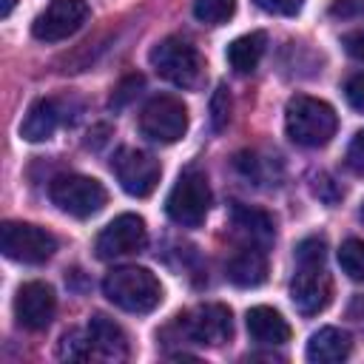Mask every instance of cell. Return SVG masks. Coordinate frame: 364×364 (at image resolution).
<instances>
[{
	"instance_id": "cell-1",
	"label": "cell",
	"mask_w": 364,
	"mask_h": 364,
	"mask_svg": "<svg viewBox=\"0 0 364 364\" xmlns=\"http://www.w3.org/2000/svg\"><path fill=\"white\" fill-rule=\"evenodd\" d=\"M327 245L318 236H307L296 247V273L290 279V301L301 316L321 313L333 299V279L324 270Z\"/></svg>"
},
{
	"instance_id": "cell-2",
	"label": "cell",
	"mask_w": 364,
	"mask_h": 364,
	"mask_svg": "<svg viewBox=\"0 0 364 364\" xmlns=\"http://www.w3.org/2000/svg\"><path fill=\"white\" fill-rule=\"evenodd\" d=\"M338 117L330 102L296 94L287 100L284 108V131L287 136L301 148H321L336 136Z\"/></svg>"
},
{
	"instance_id": "cell-3",
	"label": "cell",
	"mask_w": 364,
	"mask_h": 364,
	"mask_svg": "<svg viewBox=\"0 0 364 364\" xmlns=\"http://www.w3.org/2000/svg\"><path fill=\"white\" fill-rule=\"evenodd\" d=\"M102 293L125 313H151L162 301V284L148 267L122 264L102 279Z\"/></svg>"
},
{
	"instance_id": "cell-4",
	"label": "cell",
	"mask_w": 364,
	"mask_h": 364,
	"mask_svg": "<svg viewBox=\"0 0 364 364\" xmlns=\"http://www.w3.org/2000/svg\"><path fill=\"white\" fill-rule=\"evenodd\" d=\"M162 333H173L176 341L219 347L233 336V318L225 304H199L179 313Z\"/></svg>"
},
{
	"instance_id": "cell-5",
	"label": "cell",
	"mask_w": 364,
	"mask_h": 364,
	"mask_svg": "<svg viewBox=\"0 0 364 364\" xmlns=\"http://www.w3.org/2000/svg\"><path fill=\"white\" fill-rule=\"evenodd\" d=\"M48 196L63 213H68L74 219H88V216L100 213L102 205L108 202V191L102 188V182L82 176V173H63V176L51 179Z\"/></svg>"
},
{
	"instance_id": "cell-6",
	"label": "cell",
	"mask_w": 364,
	"mask_h": 364,
	"mask_svg": "<svg viewBox=\"0 0 364 364\" xmlns=\"http://www.w3.org/2000/svg\"><path fill=\"white\" fill-rule=\"evenodd\" d=\"M151 65L156 68V74L162 80H168L171 85H179V88L196 85L199 74H202V57H199L196 46L182 37L159 40L151 51Z\"/></svg>"
},
{
	"instance_id": "cell-7",
	"label": "cell",
	"mask_w": 364,
	"mask_h": 364,
	"mask_svg": "<svg viewBox=\"0 0 364 364\" xmlns=\"http://www.w3.org/2000/svg\"><path fill=\"white\" fill-rule=\"evenodd\" d=\"M168 216L182 228H199L210 210V185L202 171H185L168 193Z\"/></svg>"
},
{
	"instance_id": "cell-8",
	"label": "cell",
	"mask_w": 364,
	"mask_h": 364,
	"mask_svg": "<svg viewBox=\"0 0 364 364\" xmlns=\"http://www.w3.org/2000/svg\"><path fill=\"white\" fill-rule=\"evenodd\" d=\"M0 247L11 262L20 264H43L54 256L57 239L40 225L28 222H3L0 228Z\"/></svg>"
},
{
	"instance_id": "cell-9",
	"label": "cell",
	"mask_w": 364,
	"mask_h": 364,
	"mask_svg": "<svg viewBox=\"0 0 364 364\" xmlns=\"http://www.w3.org/2000/svg\"><path fill=\"white\" fill-rule=\"evenodd\" d=\"M139 128L148 139L171 145L176 139L185 136L188 131V108L179 97L171 94H159L154 100H148V105L139 114Z\"/></svg>"
},
{
	"instance_id": "cell-10",
	"label": "cell",
	"mask_w": 364,
	"mask_h": 364,
	"mask_svg": "<svg viewBox=\"0 0 364 364\" xmlns=\"http://www.w3.org/2000/svg\"><path fill=\"white\" fill-rule=\"evenodd\" d=\"M111 171L119 179L122 191L139 199L154 193L162 173L159 159H154L148 151H139V148H119L117 156L111 159Z\"/></svg>"
},
{
	"instance_id": "cell-11",
	"label": "cell",
	"mask_w": 364,
	"mask_h": 364,
	"mask_svg": "<svg viewBox=\"0 0 364 364\" xmlns=\"http://www.w3.org/2000/svg\"><path fill=\"white\" fill-rule=\"evenodd\" d=\"M148 245V230H145V219L136 216V213H122L117 219H111L97 242H94V250H97V259L108 262V259H119V256H131V253H139L142 247Z\"/></svg>"
},
{
	"instance_id": "cell-12",
	"label": "cell",
	"mask_w": 364,
	"mask_h": 364,
	"mask_svg": "<svg viewBox=\"0 0 364 364\" xmlns=\"http://www.w3.org/2000/svg\"><path fill=\"white\" fill-rule=\"evenodd\" d=\"M88 20L85 0H51L31 23V34L43 43H60L71 37Z\"/></svg>"
},
{
	"instance_id": "cell-13",
	"label": "cell",
	"mask_w": 364,
	"mask_h": 364,
	"mask_svg": "<svg viewBox=\"0 0 364 364\" xmlns=\"http://www.w3.org/2000/svg\"><path fill=\"white\" fill-rule=\"evenodd\" d=\"M57 296L46 282H26L14 296V318L26 330H46L54 318Z\"/></svg>"
},
{
	"instance_id": "cell-14",
	"label": "cell",
	"mask_w": 364,
	"mask_h": 364,
	"mask_svg": "<svg viewBox=\"0 0 364 364\" xmlns=\"http://www.w3.org/2000/svg\"><path fill=\"white\" fill-rule=\"evenodd\" d=\"M225 273L236 287H256L267 279V256L262 247L245 245L228 259Z\"/></svg>"
},
{
	"instance_id": "cell-15",
	"label": "cell",
	"mask_w": 364,
	"mask_h": 364,
	"mask_svg": "<svg viewBox=\"0 0 364 364\" xmlns=\"http://www.w3.org/2000/svg\"><path fill=\"white\" fill-rule=\"evenodd\" d=\"M245 324H247V333L256 344H264V347H276V344H284L290 338V324L284 321V316L273 307H250L247 316H245Z\"/></svg>"
},
{
	"instance_id": "cell-16",
	"label": "cell",
	"mask_w": 364,
	"mask_h": 364,
	"mask_svg": "<svg viewBox=\"0 0 364 364\" xmlns=\"http://www.w3.org/2000/svg\"><path fill=\"white\" fill-rule=\"evenodd\" d=\"M230 222L236 228V233H242L247 239V245H256V247H264L273 236H276V228H273V219L259 210V208H250V205H242V202H233L230 208Z\"/></svg>"
},
{
	"instance_id": "cell-17",
	"label": "cell",
	"mask_w": 364,
	"mask_h": 364,
	"mask_svg": "<svg viewBox=\"0 0 364 364\" xmlns=\"http://www.w3.org/2000/svg\"><path fill=\"white\" fill-rule=\"evenodd\" d=\"M88 341H91V347H94L100 355H105V358H125V355H128L125 330H122L114 318H108L105 313L91 316V321H88Z\"/></svg>"
},
{
	"instance_id": "cell-18",
	"label": "cell",
	"mask_w": 364,
	"mask_h": 364,
	"mask_svg": "<svg viewBox=\"0 0 364 364\" xmlns=\"http://www.w3.org/2000/svg\"><path fill=\"white\" fill-rule=\"evenodd\" d=\"M353 350V341L344 330L338 327H321L310 336L307 341V361L313 364H336V361H344Z\"/></svg>"
},
{
	"instance_id": "cell-19",
	"label": "cell",
	"mask_w": 364,
	"mask_h": 364,
	"mask_svg": "<svg viewBox=\"0 0 364 364\" xmlns=\"http://www.w3.org/2000/svg\"><path fill=\"white\" fill-rule=\"evenodd\" d=\"M57 122H60V108H57V102L43 97V100L31 102V108L26 111V117H23V122H20V134H23V139H28V142H43V139H48V136L54 134Z\"/></svg>"
},
{
	"instance_id": "cell-20",
	"label": "cell",
	"mask_w": 364,
	"mask_h": 364,
	"mask_svg": "<svg viewBox=\"0 0 364 364\" xmlns=\"http://www.w3.org/2000/svg\"><path fill=\"white\" fill-rule=\"evenodd\" d=\"M264 46H267V37L264 31H250V34H242L236 37L230 46H228V63L236 74H250L262 54H264Z\"/></svg>"
},
{
	"instance_id": "cell-21",
	"label": "cell",
	"mask_w": 364,
	"mask_h": 364,
	"mask_svg": "<svg viewBox=\"0 0 364 364\" xmlns=\"http://www.w3.org/2000/svg\"><path fill=\"white\" fill-rule=\"evenodd\" d=\"M236 0H193V17L205 26H222L233 17Z\"/></svg>"
},
{
	"instance_id": "cell-22",
	"label": "cell",
	"mask_w": 364,
	"mask_h": 364,
	"mask_svg": "<svg viewBox=\"0 0 364 364\" xmlns=\"http://www.w3.org/2000/svg\"><path fill=\"white\" fill-rule=\"evenodd\" d=\"M338 264L350 279L364 282V239H347L338 247Z\"/></svg>"
},
{
	"instance_id": "cell-23",
	"label": "cell",
	"mask_w": 364,
	"mask_h": 364,
	"mask_svg": "<svg viewBox=\"0 0 364 364\" xmlns=\"http://www.w3.org/2000/svg\"><path fill=\"white\" fill-rule=\"evenodd\" d=\"M228 119H230V94H228L225 85H219L216 94L210 97V125H213V131H222L228 125Z\"/></svg>"
},
{
	"instance_id": "cell-24",
	"label": "cell",
	"mask_w": 364,
	"mask_h": 364,
	"mask_svg": "<svg viewBox=\"0 0 364 364\" xmlns=\"http://www.w3.org/2000/svg\"><path fill=\"white\" fill-rule=\"evenodd\" d=\"M91 350H94V347H91V341H88V336L82 338L77 330L65 333L63 341H60V355H63V358H85Z\"/></svg>"
},
{
	"instance_id": "cell-25",
	"label": "cell",
	"mask_w": 364,
	"mask_h": 364,
	"mask_svg": "<svg viewBox=\"0 0 364 364\" xmlns=\"http://www.w3.org/2000/svg\"><path fill=\"white\" fill-rule=\"evenodd\" d=\"M139 88H142V77H139V74H128V77L117 85V91L111 94V105H114V108L125 105L128 100H134V97L139 94Z\"/></svg>"
},
{
	"instance_id": "cell-26",
	"label": "cell",
	"mask_w": 364,
	"mask_h": 364,
	"mask_svg": "<svg viewBox=\"0 0 364 364\" xmlns=\"http://www.w3.org/2000/svg\"><path fill=\"white\" fill-rule=\"evenodd\" d=\"M262 11H267V14H282V17H293V14H299L301 11V6H304V0H253Z\"/></svg>"
},
{
	"instance_id": "cell-27",
	"label": "cell",
	"mask_w": 364,
	"mask_h": 364,
	"mask_svg": "<svg viewBox=\"0 0 364 364\" xmlns=\"http://www.w3.org/2000/svg\"><path fill=\"white\" fill-rule=\"evenodd\" d=\"M347 168L355 173H364V128L347 145Z\"/></svg>"
},
{
	"instance_id": "cell-28",
	"label": "cell",
	"mask_w": 364,
	"mask_h": 364,
	"mask_svg": "<svg viewBox=\"0 0 364 364\" xmlns=\"http://www.w3.org/2000/svg\"><path fill=\"white\" fill-rule=\"evenodd\" d=\"M344 97H347V102H350L355 111H364V71L353 74V77L344 82Z\"/></svg>"
},
{
	"instance_id": "cell-29",
	"label": "cell",
	"mask_w": 364,
	"mask_h": 364,
	"mask_svg": "<svg viewBox=\"0 0 364 364\" xmlns=\"http://www.w3.org/2000/svg\"><path fill=\"white\" fill-rule=\"evenodd\" d=\"M330 14H333V17H341V20L361 17V14H364V0H333Z\"/></svg>"
},
{
	"instance_id": "cell-30",
	"label": "cell",
	"mask_w": 364,
	"mask_h": 364,
	"mask_svg": "<svg viewBox=\"0 0 364 364\" xmlns=\"http://www.w3.org/2000/svg\"><path fill=\"white\" fill-rule=\"evenodd\" d=\"M341 46H344V51H347L350 57L364 60V28H353V31H347V34L341 37Z\"/></svg>"
},
{
	"instance_id": "cell-31",
	"label": "cell",
	"mask_w": 364,
	"mask_h": 364,
	"mask_svg": "<svg viewBox=\"0 0 364 364\" xmlns=\"http://www.w3.org/2000/svg\"><path fill=\"white\" fill-rule=\"evenodd\" d=\"M313 182H316V185H313V191H316V196H321V199H324L327 205H333V202H336V199L341 196V191H338V188L333 185V179H330V176H324V173H318V176H316Z\"/></svg>"
},
{
	"instance_id": "cell-32",
	"label": "cell",
	"mask_w": 364,
	"mask_h": 364,
	"mask_svg": "<svg viewBox=\"0 0 364 364\" xmlns=\"http://www.w3.org/2000/svg\"><path fill=\"white\" fill-rule=\"evenodd\" d=\"M14 3H17V0H0V17H9L11 9H14Z\"/></svg>"
},
{
	"instance_id": "cell-33",
	"label": "cell",
	"mask_w": 364,
	"mask_h": 364,
	"mask_svg": "<svg viewBox=\"0 0 364 364\" xmlns=\"http://www.w3.org/2000/svg\"><path fill=\"white\" fill-rule=\"evenodd\" d=\"M361 219H364V205H361Z\"/></svg>"
}]
</instances>
